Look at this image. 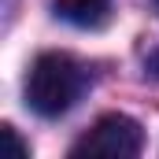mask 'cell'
Returning a JSON list of instances; mask_svg holds the SVG:
<instances>
[{"mask_svg": "<svg viewBox=\"0 0 159 159\" xmlns=\"http://www.w3.org/2000/svg\"><path fill=\"white\" fill-rule=\"evenodd\" d=\"M85 74L81 67L63 56V52H44L34 59L30 78H26V104L30 111H37L41 119H59L74 107V100L81 96Z\"/></svg>", "mask_w": 159, "mask_h": 159, "instance_id": "obj_1", "label": "cell"}, {"mask_svg": "<svg viewBox=\"0 0 159 159\" xmlns=\"http://www.w3.org/2000/svg\"><path fill=\"white\" fill-rule=\"evenodd\" d=\"M144 148V133L129 115H104L78 144L70 148V156H111V159H133Z\"/></svg>", "mask_w": 159, "mask_h": 159, "instance_id": "obj_2", "label": "cell"}, {"mask_svg": "<svg viewBox=\"0 0 159 159\" xmlns=\"http://www.w3.org/2000/svg\"><path fill=\"white\" fill-rule=\"evenodd\" d=\"M56 15L78 30H100L111 19V0H56Z\"/></svg>", "mask_w": 159, "mask_h": 159, "instance_id": "obj_3", "label": "cell"}, {"mask_svg": "<svg viewBox=\"0 0 159 159\" xmlns=\"http://www.w3.org/2000/svg\"><path fill=\"white\" fill-rule=\"evenodd\" d=\"M4 141L11 144V152H15V159H26V156H30V148H26V144L19 141V133H15L11 126H4Z\"/></svg>", "mask_w": 159, "mask_h": 159, "instance_id": "obj_4", "label": "cell"}, {"mask_svg": "<svg viewBox=\"0 0 159 159\" xmlns=\"http://www.w3.org/2000/svg\"><path fill=\"white\" fill-rule=\"evenodd\" d=\"M156 4H159V0H156Z\"/></svg>", "mask_w": 159, "mask_h": 159, "instance_id": "obj_5", "label": "cell"}]
</instances>
